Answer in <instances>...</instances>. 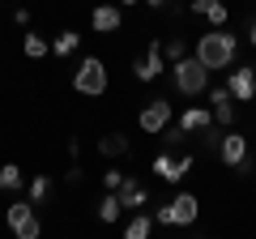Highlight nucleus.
<instances>
[{
  "mask_svg": "<svg viewBox=\"0 0 256 239\" xmlns=\"http://www.w3.org/2000/svg\"><path fill=\"white\" fill-rule=\"evenodd\" d=\"M218 158L230 166V171H239V166L252 158V146H248V137L239 128H226V132H222V146H218Z\"/></svg>",
  "mask_w": 256,
  "mask_h": 239,
  "instance_id": "8",
  "label": "nucleus"
},
{
  "mask_svg": "<svg viewBox=\"0 0 256 239\" xmlns=\"http://www.w3.org/2000/svg\"><path fill=\"white\" fill-rule=\"evenodd\" d=\"M116 196H120V205H124L128 214H141V205H150V192L137 184V180H128V175H124V184L116 188Z\"/></svg>",
  "mask_w": 256,
  "mask_h": 239,
  "instance_id": "13",
  "label": "nucleus"
},
{
  "mask_svg": "<svg viewBox=\"0 0 256 239\" xmlns=\"http://www.w3.org/2000/svg\"><path fill=\"white\" fill-rule=\"evenodd\" d=\"M98 154L102 158H124L128 154V137H124V132H107V137L98 141Z\"/></svg>",
  "mask_w": 256,
  "mask_h": 239,
  "instance_id": "19",
  "label": "nucleus"
},
{
  "mask_svg": "<svg viewBox=\"0 0 256 239\" xmlns=\"http://www.w3.org/2000/svg\"><path fill=\"white\" fill-rule=\"evenodd\" d=\"M116 4L120 9H132V4H141V0H116Z\"/></svg>",
  "mask_w": 256,
  "mask_h": 239,
  "instance_id": "29",
  "label": "nucleus"
},
{
  "mask_svg": "<svg viewBox=\"0 0 256 239\" xmlns=\"http://www.w3.org/2000/svg\"><path fill=\"white\" fill-rule=\"evenodd\" d=\"M102 184H107V188H111V192H116V188H120V184H124V171H102Z\"/></svg>",
  "mask_w": 256,
  "mask_h": 239,
  "instance_id": "25",
  "label": "nucleus"
},
{
  "mask_svg": "<svg viewBox=\"0 0 256 239\" xmlns=\"http://www.w3.org/2000/svg\"><path fill=\"white\" fill-rule=\"evenodd\" d=\"M180 128L184 132H205V128H214V111L210 107H188L180 116Z\"/></svg>",
  "mask_w": 256,
  "mask_h": 239,
  "instance_id": "15",
  "label": "nucleus"
},
{
  "mask_svg": "<svg viewBox=\"0 0 256 239\" xmlns=\"http://www.w3.org/2000/svg\"><path fill=\"white\" fill-rule=\"evenodd\" d=\"M132 73H137V82H158L162 77V38H154L146 47V56L132 64Z\"/></svg>",
  "mask_w": 256,
  "mask_h": 239,
  "instance_id": "10",
  "label": "nucleus"
},
{
  "mask_svg": "<svg viewBox=\"0 0 256 239\" xmlns=\"http://www.w3.org/2000/svg\"><path fill=\"white\" fill-rule=\"evenodd\" d=\"M137 124H141V132H150V137H162V132L171 128V102L166 98H150L146 107H141Z\"/></svg>",
  "mask_w": 256,
  "mask_h": 239,
  "instance_id": "6",
  "label": "nucleus"
},
{
  "mask_svg": "<svg viewBox=\"0 0 256 239\" xmlns=\"http://www.w3.org/2000/svg\"><path fill=\"white\" fill-rule=\"evenodd\" d=\"M171 82H175V90H180L184 98H201V94L210 90V68H205L196 56H188V60H180V64L171 68Z\"/></svg>",
  "mask_w": 256,
  "mask_h": 239,
  "instance_id": "2",
  "label": "nucleus"
},
{
  "mask_svg": "<svg viewBox=\"0 0 256 239\" xmlns=\"http://www.w3.org/2000/svg\"><path fill=\"white\" fill-rule=\"evenodd\" d=\"M184 141H188V132H184V128H180V124H171V128H166V132H162V146H166V150H180V146H184Z\"/></svg>",
  "mask_w": 256,
  "mask_h": 239,
  "instance_id": "23",
  "label": "nucleus"
},
{
  "mask_svg": "<svg viewBox=\"0 0 256 239\" xmlns=\"http://www.w3.org/2000/svg\"><path fill=\"white\" fill-rule=\"evenodd\" d=\"M226 90H230V98H235V102L256 98V64H235V68H230Z\"/></svg>",
  "mask_w": 256,
  "mask_h": 239,
  "instance_id": "9",
  "label": "nucleus"
},
{
  "mask_svg": "<svg viewBox=\"0 0 256 239\" xmlns=\"http://www.w3.org/2000/svg\"><path fill=\"white\" fill-rule=\"evenodd\" d=\"M77 47H82V34H77V30H64V34L52 43V56H73Z\"/></svg>",
  "mask_w": 256,
  "mask_h": 239,
  "instance_id": "22",
  "label": "nucleus"
},
{
  "mask_svg": "<svg viewBox=\"0 0 256 239\" xmlns=\"http://www.w3.org/2000/svg\"><path fill=\"white\" fill-rule=\"evenodd\" d=\"M150 230H154V214H132L124 226V239H150Z\"/></svg>",
  "mask_w": 256,
  "mask_h": 239,
  "instance_id": "17",
  "label": "nucleus"
},
{
  "mask_svg": "<svg viewBox=\"0 0 256 239\" xmlns=\"http://www.w3.org/2000/svg\"><path fill=\"white\" fill-rule=\"evenodd\" d=\"M90 26L98 30V34H116V30L124 26V9H120V4H94L90 9Z\"/></svg>",
  "mask_w": 256,
  "mask_h": 239,
  "instance_id": "11",
  "label": "nucleus"
},
{
  "mask_svg": "<svg viewBox=\"0 0 256 239\" xmlns=\"http://www.w3.org/2000/svg\"><path fill=\"white\" fill-rule=\"evenodd\" d=\"M166 60H171V64L188 60V43H184V38H171V43H166Z\"/></svg>",
  "mask_w": 256,
  "mask_h": 239,
  "instance_id": "24",
  "label": "nucleus"
},
{
  "mask_svg": "<svg viewBox=\"0 0 256 239\" xmlns=\"http://www.w3.org/2000/svg\"><path fill=\"white\" fill-rule=\"evenodd\" d=\"M192 13H201V18L210 22V30H222V26H226V18H230L226 0H192Z\"/></svg>",
  "mask_w": 256,
  "mask_h": 239,
  "instance_id": "14",
  "label": "nucleus"
},
{
  "mask_svg": "<svg viewBox=\"0 0 256 239\" xmlns=\"http://www.w3.org/2000/svg\"><path fill=\"white\" fill-rule=\"evenodd\" d=\"M4 222H9L13 239H43V222H38V214H34L30 201H13L4 210Z\"/></svg>",
  "mask_w": 256,
  "mask_h": 239,
  "instance_id": "5",
  "label": "nucleus"
},
{
  "mask_svg": "<svg viewBox=\"0 0 256 239\" xmlns=\"http://www.w3.org/2000/svg\"><path fill=\"white\" fill-rule=\"evenodd\" d=\"M22 52H26L30 60H47V56H52V43H47L43 34H34V30H26V34H22Z\"/></svg>",
  "mask_w": 256,
  "mask_h": 239,
  "instance_id": "16",
  "label": "nucleus"
},
{
  "mask_svg": "<svg viewBox=\"0 0 256 239\" xmlns=\"http://www.w3.org/2000/svg\"><path fill=\"white\" fill-rule=\"evenodd\" d=\"M150 171H154L158 180H166V184H180L184 175L192 171V154H171V150H162V154L150 162Z\"/></svg>",
  "mask_w": 256,
  "mask_h": 239,
  "instance_id": "7",
  "label": "nucleus"
},
{
  "mask_svg": "<svg viewBox=\"0 0 256 239\" xmlns=\"http://www.w3.org/2000/svg\"><path fill=\"white\" fill-rule=\"evenodd\" d=\"M248 43L256 47V18H252V30H248Z\"/></svg>",
  "mask_w": 256,
  "mask_h": 239,
  "instance_id": "28",
  "label": "nucleus"
},
{
  "mask_svg": "<svg viewBox=\"0 0 256 239\" xmlns=\"http://www.w3.org/2000/svg\"><path fill=\"white\" fill-rule=\"evenodd\" d=\"M107 64H102L98 56H86L82 64H77V73H73V90L77 94H86V98H98V94H107Z\"/></svg>",
  "mask_w": 256,
  "mask_h": 239,
  "instance_id": "4",
  "label": "nucleus"
},
{
  "mask_svg": "<svg viewBox=\"0 0 256 239\" xmlns=\"http://www.w3.org/2000/svg\"><path fill=\"white\" fill-rule=\"evenodd\" d=\"M120 214H124V205H120L116 192L98 196V222H120Z\"/></svg>",
  "mask_w": 256,
  "mask_h": 239,
  "instance_id": "20",
  "label": "nucleus"
},
{
  "mask_svg": "<svg viewBox=\"0 0 256 239\" xmlns=\"http://www.w3.org/2000/svg\"><path fill=\"white\" fill-rule=\"evenodd\" d=\"M13 22L18 26H30V9H13Z\"/></svg>",
  "mask_w": 256,
  "mask_h": 239,
  "instance_id": "26",
  "label": "nucleus"
},
{
  "mask_svg": "<svg viewBox=\"0 0 256 239\" xmlns=\"http://www.w3.org/2000/svg\"><path fill=\"white\" fill-rule=\"evenodd\" d=\"M47 196H52V175H34V180H30V196H26V201L30 205H43Z\"/></svg>",
  "mask_w": 256,
  "mask_h": 239,
  "instance_id": "21",
  "label": "nucleus"
},
{
  "mask_svg": "<svg viewBox=\"0 0 256 239\" xmlns=\"http://www.w3.org/2000/svg\"><path fill=\"white\" fill-rule=\"evenodd\" d=\"M141 4H150V9H166L171 0H141Z\"/></svg>",
  "mask_w": 256,
  "mask_h": 239,
  "instance_id": "27",
  "label": "nucleus"
},
{
  "mask_svg": "<svg viewBox=\"0 0 256 239\" xmlns=\"http://www.w3.org/2000/svg\"><path fill=\"white\" fill-rule=\"evenodd\" d=\"M22 184H26V171H22L18 162H4V166H0V192H18Z\"/></svg>",
  "mask_w": 256,
  "mask_h": 239,
  "instance_id": "18",
  "label": "nucleus"
},
{
  "mask_svg": "<svg viewBox=\"0 0 256 239\" xmlns=\"http://www.w3.org/2000/svg\"><path fill=\"white\" fill-rule=\"evenodd\" d=\"M239 56V38L226 34V30H205L201 38H196V60H201L205 68H230Z\"/></svg>",
  "mask_w": 256,
  "mask_h": 239,
  "instance_id": "1",
  "label": "nucleus"
},
{
  "mask_svg": "<svg viewBox=\"0 0 256 239\" xmlns=\"http://www.w3.org/2000/svg\"><path fill=\"white\" fill-rule=\"evenodd\" d=\"M196 214H201L196 192H180L171 205H158V210H154V226H192Z\"/></svg>",
  "mask_w": 256,
  "mask_h": 239,
  "instance_id": "3",
  "label": "nucleus"
},
{
  "mask_svg": "<svg viewBox=\"0 0 256 239\" xmlns=\"http://www.w3.org/2000/svg\"><path fill=\"white\" fill-rule=\"evenodd\" d=\"M210 102H214V124L230 128V124H235V98H230V90H226V86H214Z\"/></svg>",
  "mask_w": 256,
  "mask_h": 239,
  "instance_id": "12",
  "label": "nucleus"
}]
</instances>
